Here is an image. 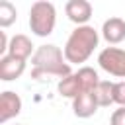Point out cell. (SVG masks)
Segmentation results:
<instances>
[{"mask_svg":"<svg viewBox=\"0 0 125 125\" xmlns=\"http://www.w3.org/2000/svg\"><path fill=\"white\" fill-rule=\"evenodd\" d=\"M96 100L100 107H107L113 104V82L109 80H100L98 88H96Z\"/></svg>","mask_w":125,"mask_h":125,"instance_id":"obj_13","label":"cell"},{"mask_svg":"<svg viewBox=\"0 0 125 125\" xmlns=\"http://www.w3.org/2000/svg\"><path fill=\"white\" fill-rule=\"evenodd\" d=\"M98 100H96V94L94 92H82L80 96H76L72 100V111L76 117H92L96 111H98Z\"/></svg>","mask_w":125,"mask_h":125,"instance_id":"obj_8","label":"cell"},{"mask_svg":"<svg viewBox=\"0 0 125 125\" xmlns=\"http://www.w3.org/2000/svg\"><path fill=\"white\" fill-rule=\"evenodd\" d=\"M57 23V10L51 2L39 0L29 10V27L37 37H47L53 33Z\"/></svg>","mask_w":125,"mask_h":125,"instance_id":"obj_3","label":"cell"},{"mask_svg":"<svg viewBox=\"0 0 125 125\" xmlns=\"http://www.w3.org/2000/svg\"><path fill=\"white\" fill-rule=\"evenodd\" d=\"M109 125H125V107H117V109L111 113Z\"/></svg>","mask_w":125,"mask_h":125,"instance_id":"obj_16","label":"cell"},{"mask_svg":"<svg viewBox=\"0 0 125 125\" xmlns=\"http://www.w3.org/2000/svg\"><path fill=\"white\" fill-rule=\"evenodd\" d=\"M113 104L119 107H125V80L113 82Z\"/></svg>","mask_w":125,"mask_h":125,"instance_id":"obj_15","label":"cell"},{"mask_svg":"<svg viewBox=\"0 0 125 125\" xmlns=\"http://www.w3.org/2000/svg\"><path fill=\"white\" fill-rule=\"evenodd\" d=\"M78 78H80V84H82V92H96L98 84H100V76L98 72L92 68V66H82L78 68Z\"/></svg>","mask_w":125,"mask_h":125,"instance_id":"obj_12","label":"cell"},{"mask_svg":"<svg viewBox=\"0 0 125 125\" xmlns=\"http://www.w3.org/2000/svg\"><path fill=\"white\" fill-rule=\"evenodd\" d=\"M33 43L27 35L23 33H18L10 39V47H8V55L12 57H18V59H23L27 61V57H33Z\"/></svg>","mask_w":125,"mask_h":125,"instance_id":"obj_10","label":"cell"},{"mask_svg":"<svg viewBox=\"0 0 125 125\" xmlns=\"http://www.w3.org/2000/svg\"><path fill=\"white\" fill-rule=\"evenodd\" d=\"M18 18V12H16V6L8 0H2L0 2V27H8L16 21Z\"/></svg>","mask_w":125,"mask_h":125,"instance_id":"obj_14","label":"cell"},{"mask_svg":"<svg viewBox=\"0 0 125 125\" xmlns=\"http://www.w3.org/2000/svg\"><path fill=\"white\" fill-rule=\"evenodd\" d=\"M98 31L92 25H78L66 39L64 45V59L70 64H78V62H86L90 59V55L94 53V49L98 47Z\"/></svg>","mask_w":125,"mask_h":125,"instance_id":"obj_2","label":"cell"},{"mask_svg":"<svg viewBox=\"0 0 125 125\" xmlns=\"http://www.w3.org/2000/svg\"><path fill=\"white\" fill-rule=\"evenodd\" d=\"M20 111H21V98L12 90L2 92V96H0V123L10 121Z\"/></svg>","mask_w":125,"mask_h":125,"instance_id":"obj_7","label":"cell"},{"mask_svg":"<svg viewBox=\"0 0 125 125\" xmlns=\"http://www.w3.org/2000/svg\"><path fill=\"white\" fill-rule=\"evenodd\" d=\"M25 70V61L12 57V55H4L0 57V80L4 82H12L16 78H20Z\"/></svg>","mask_w":125,"mask_h":125,"instance_id":"obj_6","label":"cell"},{"mask_svg":"<svg viewBox=\"0 0 125 125\" xmlns=\"http://www.w3.org/2000/svg\"><path fill=\"white\" fill-rule=\"evenodd\" d=\"M57 90H59V94H61V96H64V98H70V100H74L76 96H80V94H82V84H80V78H78V74L74 72V74H68L66 78L59 80V84H57Z\"/></svg>","mask_w":125,"mask_h":125,"instance_id":"obj_11","label":"cell"},{"mask_svg":"<svg viewBox=\"0 0 125 125\" xmlns=\"http://www.w3.org/2000/svg\"><path fill=\"white\" fill-rule=\"evenodd\" d=\"M31 76L37 80L45 78H66L70 72V64L64 59V53L57 45H41L31 57Z\"/></svg>","mask_w":125,"mask_h":125,"instance_id":"obj_1","label":"cell"},{"mask_svg":"<svg viewBox=\"0 0 125 125\" xmlns=\"http://www.w3.org/2000/svg\"><path fill=\"white\" fill-rule=\"evenodd\" d=\"M8 47H10V41H8V37H6V33H4V31H0V55H2V57L6 55V51H8Z\"/></svg>","mask_w":125,"mask_h":125,"instance_id":"obj_17","label":"cell"},{"mask_svg":"<svg viewBox=\"0 0 125 125\" xmlns=\"http://www.w3.org/2000/svg\"><path fill=\"white\" fill-rule=\"evenodd\" d=\"M64 12L76 25H88V20L92 18V4L88 0H68Z\"/></svg>","mask_w":125,"mask_h":125,"instance_id":"obj_5","label":"cell"},{"mask_svg":"<svg viewBox=\"0 0 125 125\" xmlns=\"http://www.w3.org/2000/svg\"><path fill=\"white\" fill-rule=\"evenodd\" d=\"M98 64L111 76L125 78V51L119 47H105L98 55Z\"/></svg>","mask_w":125,"mask_h":125,"instance_id":"obj_4","label":"cell"},{"mask_svg":"<svg viewBox=\"0 0 125 125\" xmlns=\"http://www.w3.org/2000/svg\"><path fill=\"white\" fill-rule=\"evenodd\" d=\"M102 35L107 43L115 45L125 39V20L123 18H109L102 25Z\"/></svg>","mask_w":125,"mask_h":125,"instance_id":"obj_9","label":"cell"}]
</instances>
